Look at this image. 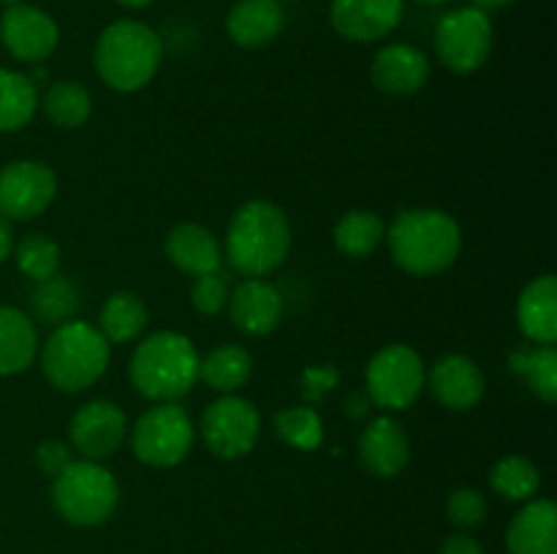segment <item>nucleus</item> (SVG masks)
<instances>
[{"instance_id": "1", "label": "nucleus", "mask_w": 557, "mask_h": 554, "mask_svg": "<svg viewBox=\"0 0 557 554\" xmlns=\"http://www.w3.org/2000/svg\"><path fill=\"white\" fill-rule=\"evenodd\" d=\"M386 242L395 264L417 277H433L449 269L462 253V228L449 212L422 206L400 210L386 226Z\"/></svg>"}, {"instance_id": "2", "label": "nucleus", "mask_w": 557, "mask_h": 554, "mask_svg": "<svg viewBox=\"0 0 557 554\" xmlns=\"http://www.w3.org/2000/svg\"><path fill=\"white\" fill-rule=\"evenodd\" d=\"M292 253V223L286 212L264 199L245 201L226 226L223 255L245 277H264L281 269Z\"/></svg>"}, {"instance_id": "3", "label": "nucleus", "mask_w": 557, "mask_h": 554, "mask_svg": "<svg viewBox=\"0 0 557 554\" xmlns=\"http://www.w3.org/2000/svg\"><path fill=\"white\" fill-rule=\"evenodd\" d=\"M163 63V41L139 20H117L103 27L92 47V65L107 87L139 92L150 85Z\"/></svg>"}, {"instance_id": "4", "label": "nucleus", "mask_w": 557, "mask_h": 554, "mask_svg": "<svg viewBox=\"0 0 557 554\" xmlns=\"http://www.w3.org/2000/svg\"><path fill=\"white\" fill-rule=\"evenodd\" d=\"M199 351L180 331H156L136 345L131 356V383L145 400L177 402L199 380Z\"/></svg>"}, {"instance_id": "5", "label": "nucleus", "mask_w": 557, "mask_h": 554, "mask_svg": "<svg viewBox=\"0 0 557 554\" xmlns=\"http://www.w3.org/2000/svg\"><path fill=\"white\" fill-rule=\"evenodd\" d=\"M112 362V345L101 329L87 320H69L54 326L41 348V369L49 386L65 394H79L90 389Z\"/></svg>"}, {"instance_id": "6", "label": "nucleus", "mask_w": 557, "mask_h": 554, "mask_svg": "<svg viewBox=\"0 0 557 554\" xmlns=\"http://www.w3.org/2000/svg\"><path fill=\"white\" fill-rule=\"evenodd\" d=\"M52 505L69 525L98 527L120 505V483L101 462L71 459L52 476Z\"/></svg>"}, {"instance_id": "7", "label": "nucleus", "mask_w": 557, "mask_h": 554, "mask_svg": "<svg viewBox=\"0 0 557 554\" xmlns=\"http://www.w3.org/2000/svg\"><path fill=\"white\" fill-rule=\"evenodd\" d=\"M196 440V427L188 411L177 402H156L150 411L136 418L131 429L134 456L147 467H177L190 454Z\"/></svg>"}, {"instance_id": "8", "label": "nucleus", "mask_w": 557, "mask_h": 554, "mask_svg": "<svg viewBox=\"0 0 557 554\" xmlns=\"http://www.w3.org/2000/svg\"><path fill=\"white\" fill-rule=\"evenodd\" d=\"M433 43L444 68L462 76L476 74L479 68L487 65L490 54H493V20L473 5L451 9L435 25Z\"/></svg>"}, {"instance_id": "9", "label": "nucleus", "mask_w": 557, "mask_h": 554, "mask_svg": "<svg viewBox=\"0 0 557 554\" xmlns=\"http://www.w3.org/2000/svg\"><path fill=\"white\" fill-rule=\"evenodd\" d=\"M428 383V369L422 356L406 342L384 345L368 364L364 386L373 405L384 411H406L422 396Z\"/></svg>"}, {"instance_id": "10", "label": "nucleus", "mask_w": 557, "mask_h": 554, "mask_svg": "<svg viewBox=\"0 0 557 554\" xmlns=\"http://www.w3.org/2000/svg\"><path fill=\"white\" fill-rule=\"evenodd\" d=\"M199 432L218 459H243L261 438L259 407L245 396L223 394L201 413Z\"/></svg>"}, {"instance_id": "11", "label": "nucleus", "mask_w": 557, "mask_h": 554, "mask_svg": "<svg viewBox=\"0 0 557 554\" xmlns=\"http://www.w3.org/2000/svg\"><path fill=\"white\" fill-rule=\"evenodd\" d=\"M58 177L41 161H11L0 168V217L33 221L52 206Z\"/></svg>"}, {"instance_id": "12", "label": "nucleus", "mask_w": 557, "mask_h": 554, "mask_svg": "<svg viewBox=\"0 0 557 554\" xmlns=\"http://www.w3.org/2000/svg\"><path fill=\"white\" fill-rule=\"evenodd\" d=\"M69 438L82 459L103 462L123 449L128 438V418L114 402L92 400L71 416Z\"/></svg>"}, {"instance_id": "13", "label": "nucleus", "mask_w": 557, "mask_h": 554, "mask_svg": "<svg viewBox=\"0 0 557 554\" xmlns=\"http://www.w3.org/2000/svg\"><path fill=\"white\" fill-rule=\"evenodd\" d=\"M0 41L22 63H41L58 49L60 27L44 9L30 3L11 5L0 16Z\"/></svg>"}, {"instance_id": "14", "label": "nucleus", "mask_w": 557, "mask_h": 554, "mask_svg": "<svg viewBox=\"0 0 557 554\" xmlns=\"http://www.w3.org/2000/svg\"><path fill=\"white\" fill-rule=\"evenodd\" d=\"M406 0H332L330 25L351 43H375L403 20Z\"/></svg>"}, {"instance_id": "15", "label": "nucleus", "mask_w": 557, "mask_h": 554, "mask_svg": "<svg viewBox=\"0 0 557 554\" xmlns=\"http://www.w3.org/2000/svg\"><path fill=\"white\" fill-rule=\"evenodd\" d=\"M435 400L444 407L457 413L473 411L479 402L484 400V373L473 358L462 356V353H446L438 362L430 367L428 383Z\"/></svg>"}, {"instance_id": "16", "label": "nucleus", "mask_w": 557, "mask_h": 554, "mask_svg": "<svg viewBox=\"0 0 557 554\" xmlns=\"http://www.w3.org/2000/svg\"><path fill=\"white\" fill-rule=\"evenodd\" d=\"M370 79L386 96H413L430 79V60L413 43H386L370 63Z\"/></svg>"}, {"instance_id": "17", "label": "nucleus", "mask_w": 557, "mask_h": 554, "mask_svg": "<svg viewBox=\"0 0 557 554\" xmlns=\"http://www.w3.org/2000/svg\"><path fill=\"white\" fill-rule=\"evenodd\" d=\"M359 462L379 478H395L411 462V443L403 424L392 416H379L359 435Z\"/></svg>"}, {"instance_id": "18", "label": "nucleus", "mask_w": 557, "mask_h": 554, "mask_svg": "<svg viewBox=\"0 0 557 554\" xmlns=\"http://www.w3.org/2000/svg\"><path fill=\"white\" fill-rule=\"evenodd\" d=\"M226 307L232 324L248 337L272 335L283 320L281 291L261 277H248L245 282H239Z\"/></svg>"}, {"instance_id": "19", "label": "nucleus", "mask_w": 557, "mask_h": 554, "mask_svg": "<svg viewBox=\"0 0 557 554\" xmlns=\"http://www.w3.org/2000/svg\"><path fill=\"white\" fill-rule=\"evenodd\" d=\"M286 27L283 0H237L226 14V36L239 49H264Z\"/></svg>"}, {"instance_id": "20", "label": "nucleus", "mask_w": 557, "mask_h": 554, "mask_svg": "<svg viewBox=\"0 0 557 554\" xmlns=\"http://www.w3.org/2000/svg\"><path fill=\"white\" fill-rule=\"evenodd\" d=\"M509 554H557V508L553 500L533 498L506 527Z\"/></svg>"}, {"instance_id": "21", "label": "nucleus", "mask_w": 557, "mask_h": 554, "mask_svg": "<svg viewBox=\"0 0 557 554\" xmlns=\"http://www.w3.org/2000/svg\"><path fill=\"white\" fill-rule=\"evenodd\" d=\"M163 250H166L169 261L190 277L221 272V242H218L215 234H212L210 228L199 226V223H177V226L166 234Z\"/></svg>"}, {"instance_id": "22", "label": "nucleus", "mask_w": 557, "mask_h": 554, "mask_svg": "<svg viewBox=\"0 0 557 554\" xmlns=\"http://www.w3.org/2000/svg\"><path fill=\"white\" fill-rule=\"evenodd\" d=\"M517 326L536 345H555L557 340V277L539 275L522 288L517 299Z\"/></svg>"}, {"instance_id": "23", "label": "nucleus", "mask_w": 557, "mask_h": 554, "mask_svg": "<svg viewBox=\"0 0 557 554\" xmlns=\"http://www.w3.org/2000/svg\"><path fill=\"white\" fill-rule=\"evenodd\" d=\"M36 320L16 307L0 304V375H20L36 362Z\"/></svg>"}, {"instance_id": "24", "label": "nucleus", "mask_w": 557, "mask_h": 554, "mask_svg": "<svg viewBox=\"0 0 557 554\" xmlns=\"http://www.w3.org/2000/svg\"><path fill=\"white\" fill-rule=\"evenodd\" d=\"M253 375V356L248 348L223 342L199 358V378L221 394H237Z\"/></svg>"}, {"instance_id": "25", "label": "nucleus", "mask_w": 557, "mask_h": 554, "mask_svg": "<svg viewBox=\"0 0 557 554\" xmlns=\"http://www.w3.org/2000/svg\"><path fill=\"white\" fill-rule=\"evenodd\" d=\"M384 217L370 210H348L332 228V242L346 259H368L384 244Z\"/></svg>"}, {"instance_id": "26", "label": "nucleus", "mask_w": 557, "mask_h": 554, "mask_svg": "<svg viewBox=\"0 0 557 554\" xmlns=\"http://www.w3.org/2000/svg\"><path fill=\"white\" fill-rule=\"evenodd\" d=\"M150 324L145 302L131 291H114L103 302L101 315H98V329L107 337L109 345H125V342L139 340L145 326Z\"/></svg>"}, {"instance_id": "27", "label": "nucleus", "mask_w": 557, "mask_h": 554, "mask_svg": "<svg viewBox=\"0 0 557 554\" xmlns=\"http://www.w3.org/2000/svg\"><path fill=\"white\" fill-rule=\"evenodd\" d=\"M38 112L36 81L20 71L0 68V134L27 128Z\"/></svg>"}, {"instance_id": "28", "label": "nucleus", "mask_w": 557, "mask_h": 554, "mask_svg": "<svg viewBox=\"0 0 557 554\" xmlns=\"http://www.w3.org/2000/svg\"><path fill=\"white\" fill-rule=\"evenodd\" d=\"M47 119L63 130L82 128L92 114V96L85 85L74 79L52 81L44 98H38Z\"/></svg>"}, {"instance_id": "29", "label": "nucleus", "mask_w": 557, "mask_h": 554, "mask_svg": "<svg viewBox=\"0 0 557 554\" xmlns=\"http://www.w3.org/2000/svg\"><path fill=\"white\" fill-rule=\"evenodd\" d=\"M76 310H79V291L71 280L54 275L49 280L36 282L30 293V318L38 324L60 326L74 320Z\"/></svg>"}, {"instance_id": "30", "label": "nucleus", "mask_w": 557, "mask_h": 554, "mask_svg": "<svg viewBox=\"0 0 557 554\" xmlns=\"http://www.w3.org/2000/svg\"><path fill=\"white\" fill-rule=\"evenodd\" d=\"M490 487L509 503H528L542 489V473L528 456H504L490 470Z\"/></svg>"}, {"instance_id": "31", "label": "nucleus", "mask_w": 557, "mask_h": 554, "mask_svg": "<svg viewBox=\"0 0 557 554\" xmlns=\"http://www.w3.org/2000/svg\"><path fill=\"white\" fill-rule=\"evenodd\" d=\"M511 373L528 380L533 394L553 405L557 400V351L555 345H536L533 351H517L509 358Z\"/></svg>"}, {"instance_id": "32", "label": "nucleus", "mask_w": 557, "mask_h": 554, "mask_svg": "<svg viewBox=\"0 0 557 554\" xmlns=\"http://www.w3.org/2000/svg\"><path fill=\"white\" fill-rule=\"evenodd\" d=\"M275 429L283 443L299 451H315L324 443V418L315 407L292 405L275 416Z\"/></svg>"}, {"instance_id": "33", "label": "nucleus", "mask_w": 557, "mask_h": 554, "mask_svg": "<svg viewBox=\"0 0 557 554\" xmlns=\"http://www.w3.org/2000/svg\"><path fill=\"white\" fill-rule=\"evenodd\" d=\"M16 266L33 282L49 280L60 269V244L47 234H27L20 244H14Z\"/></svg>"}, {"instance_id": "34", "label": "nucleus", "mask_w": 557, "mask_h": 554, "mask_svg": "<svg viewBox=\"0 0 557 554\" xmlns=\"http://www.w3.org/2000/svg\"><path fill=\"white\" fill-rule=\"evenodd\" d=\"M446 516L460 530H473L487 519V498L473 487H460L446 500Z\"/></svg>"}, {"instance_id": "35", "label": "nucleus", "mask_w": 557, "mask_h": 554, "mask_svg": "<svg viewBox=\"0 0 557 554\" xmlns=\"http://www.w3.org/2000/svg\"><path fill=\"white\" fill-rule=\"evenodd\" d=\"M190 304L196 307V313L201 315H218L226 310L228 304V280L221 272H210V275L196 277L194 286H190Z\"/></svg>"}, {"instance_id": "36", "label": "nucleus", "mask_w": 557, "mask_h": 554, "mask_svg": "<svg viewBox=\"0 0 557 554\" xmlns=\"http://www.w3.org/2000/svg\"><path fill=\"white\" fill-rule=\"evenodd\" d=\"M36 462L44 473L58 476V473L71 462V454L63 443H58V440H44L36 449Z\"/></svg>"}, {"instance_id": "37", "label": "nucleus", "mask_w": 557, "mask_h": 554, "mask_svg": "<svg viewBox=\"0 0 557 554\" xmlns=\"http://www.w3.org/2000/svg\"><path fill=\"white\" fill-rule=\"evenodd\" d=\"M438 554H487L482 543L476 538H471L468 532H455V536L444 538Z\"/></svg>"}, {"instance_id": "38", "label": "nucleus", "mask_w": 557, "mask_h": 554, "mask_svg": "<svg viewBox=\"0 0 557 554\" xmlns=\"http://www.w3.org/2000/svg\"><path fill=\"white\" fill-rule=\"evenodd\" d=\"M14 255V228H11V221L0 217V264Z\"/></svg>"}, {"instance_id": "39", "label": "nucleus", "mask_w": 557, "mask_h": 554, "mask_svg": "<svg viewBox=\"0 0 557 554\" xmlns=\"http://www.w3.org/2000/svg\"><path fill=\"white\" fill-rule=\"evenodd\" d=\"M511 3H515V0H471L473 9L484 11V14H490V11H500Z\"/></svg>"}, {"instance_id": "40", "label": "nucleus", "mask_w": 557, "mask_h": 554, "mask_svg": "<svg viewBox=\"0 0 557 554\" xmlns=\"http://www.w3.org/2000/svg\"><path fill=\"white\" fill-rule=\"evenodd\" d=\"M114 3L123 5V9H128V11H141V9H150L156 0H114Z\"/></svg>"}, {"instance_id": "41", "label": "nucleus", "mask_w": 557, "mask_h": 554, "mask_svg": "<svg viewBox=\"0 0 557 554\" xmlns=\"http://www.w3.org/2000/svg\"><path fill=\"white\" fill-rule=\"evenodd\" d=\"M25 3V0H0V5H5V9H11V5H20Z\"/></svg>"}, {"instance_id": "42", "label": "nucleus", "mask_w": 557, "mask_h": 554, "mask_svg": "<svg viewBox=\"0 0 557 554\" xmlns=\"http://www.w3.org/2000/svg\"><path fill=\"white\" fill-rule=\"evenodd\" d=\"M417 3H424V5H441V3H449V0H417Z\"/></svg>"}]
</instances>
